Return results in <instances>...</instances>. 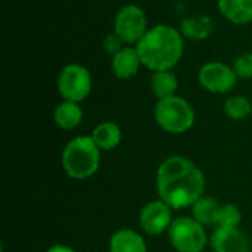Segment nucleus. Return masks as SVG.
Masks as SVG:
<instances>
[{
  "instance_id": "1",
  "label": "nucleus",
  "mask_w": 252,
  "mask_h": 252,
  "mask_svg": "<svg viewBox=\"0 0 252 252\" xmlns=\"http://www.w3.org/2000/svg\"><path fill=\"white\" fill-rule=\"evenodd\" d=\"M157 189L159 199L170 208L182 210L202 198L205 177L192 161L183 157H171L158 168Z\"/></svg>"
},
{
  "instance_id": "2",
  "label": "nucleus",
  "mask_w": 252,
  "mask_h": 252,
  "mask_svg": "<svg viewBox=\"0 0 252 252\" xmlns=\"http://www.w3.org/2000/svg\"><path fill=\"white\" fill-rule=\"evenodd\" d=\"M183 37L170 25H155L148 30L142 40L136 44L142 65L148 69L168 71L174 68L183 56Z\"/></svg>"
},
{
  "instance_id": "3",
  "label": "nucleus",
  "mask_w": 252,
  "mask_h": 252,
  "mask_svg": "<svg viewBox=\"0 0 252 252\" xmlns=\"http://www.w3.org/2000/svg\"><path fill=\"white\" fill-rule=\"evenodd\" d=\"M100 162V148L92 136L72 139L62 152V167L71 179L84 180L93 176Z\"/></svg>"
},
{
  "instance_id": "4",
  "label": "nucleus",
  "mask_w": 252,
  "mask_h": 252,
  "mask_svg": "<svg viewBox=\"0 0 252 252\" xmlns=\"http://www.w3.org/2000/svg\"><path fill=\"white\" fill-rule=\"evenodd\" d=\"M155 120L162 130L180 134L193 126L195 111L186 99L174 94L158 100L155 105Z\"/></svg>"
},
{
  "instance_id": "5",
  "label": "nucleus",
  "mask_w": 252,
  "mask_h": 252,
  "mask_svg": "<svg viewBox=\"0 0 252 252\" xmlns=\"http://www.w3.org/2000/svg\"><path fill=\"white\" fill-rule=\"evenodd\" d=\"M168 238L173 248L179 252H201L207 245L204 226L190 217L173 220L168 229Z\"/></svg>"
},
{
  "instance_id": "6",
  "label": "nucleus",
  "mask_w": 252,
  "mask_h": 252,
  "mask_svg": "<svg viewBox=\"0 0 252 252\" xmlns=\"http://www.w3.org/2000/svg\"><path fill=\"white\" fill-rule=\"evenodd\" d=\"M58 90L65 100L81 102L92 92V75L89 69L78 63L63 66L58 77Z\"/></svg>"
},
{
  "instance_id": "7",
  "label": "nucleus",
  "mask_w": 252,
  "mask_h": 252,
  "mask_svg": "<svg viewBox=\"0 0 252 252\" xmlns=\"http://www.w3.org/2000/svg\"><path fill=\"white\" fill-rule=\"evenodd\" d=\"M148 21L142 7L127 4L121 7L114 21V32L124 44H137L148 32Z\"/></svg>"
},
{
  "instance_id": "8",
  "label": "nucleus",
  "mask_w": 252,
  "mask_h": 252,
  "mask_svg": "<svg viewBox=\"0 0 252 252\" xmlns=\"http://www.w3.org/2000/svg\"><path fill=\"white\" fill-rule=\"evenodd\" d=\"M201 86L211 93H227L230 92L238 80L233 68L223 62H208L198 74Z\"/></svg>"
},
{
  "instance_id": "9",
  "label": "nucleus",
  "mask_w": 252,
  "mask_h": 252,
  "mask_svg": "<svg viewBox=\"0 0 252 252\" xmlns=\"http://www.w3.org/2000/svg\"><path fill=\"white\" fill-rule=\"evenodd\" d=\"M142 229L151 235L157 236L164 233L165 230L170 229L173 220H171V210L164 201H152L146 204L140 213L139 217Z\"/></svg>"
},
{
  "instance_id": "10",
  "label": "nucleus",
  "mask_w": 252,
  "mask_h": 252,
  "mask_svg": "<svg viewBox=\"0 0 252 252\" xmlns=\"http://www.w3.org/2000/svg\"><path fill=\"white\" fill-rule=\"evenodd\" d=\"M210 241L214 252H250L248 238L238 227H217L213 232Z\"/></svg>"
},
{
  "instance_id": "11",
  "label": "nucleus",
  "mask_w": 252,
  "mask_h": 252,
  "mask_svg": "<svg viewBox=\"0 0 252 252\" xmlns=\"http://www.w3.org/2000/svg\"><path fill=\"white\" fill-rule=\"evenodd\" d=\"M142 65L136 47L126 46L112 56V72L120 80H128L139 72Z\"/></svg>"
},
{
  "instance_id": "12",
  "label": "nucleus",
  "mask_w": 252,
  "mask_h": 252,
  "mask_svg": "<svg viewBox=\"0 0 252 252\" xmlns=\"http://www.w3.org/2000/svg\"><path fill=\"white\" fill-rule=\"evenodd\" d=\"M219 10L232 24L252 22V0H219Z\"/></svg>"
},
{
  "instance_id": "13",
  "label": "nucleus",
  "mask_w": 252,
  "mask_h": 252,
  "mask_svg": "<svg viewBox=\"0 0 252 252\" xmlns=\"http://www.w3.org/2000/svg\"><path fill=\"white\" fill-rule=\"evenodd\" d=\"M111 252H148L143 238L130 229L118 230L109 241Z\"/></svg>"
},
{
  "instance_id": "14",
  "label": "nucleus",
  "mask_w": 252,
  "mask_h": 252,
  "mask_svg": "<svg viewBox=\"0 0 252 252\" xmlns=\"http://www.w3.org/2000/svg\"><path fill=\"white\" fill-rule=\"evenodd\" d=\"M53 120L61 128L72 130L80 126V123L83 120V111L77 102L65 100L56 106V109L53 112Z\"/></svg>"
},
{
  "instance_id": "15",
  "label": "nucleus",
  "mask_w": 252,
  "mask_h": 252,
  "mask_svg": "<svg viewBox=\"0 0 252 252\" xmlns=\"http://www.w3.org/2000/svg\"><path fill=\"white\" fill-rule=\"evenodd\" d=\"M96 145L103 151H112L121 143V130L115 123H100L92 133Z\"/></svg>"
},
{
  "instance_id": "16",
  "label": "nucleus",
  "mask_w": 252,
  "mask_h": 252,
  "mask_svg": "<svg viewBox=\"0 0 252 252\" xmlns=\"http://www.w3.org/2000/svg\"><path fill=\"white\" fill-rule=\"evenodd\" d=\"M214 30V22L210 16H192L182 22V32L192 40H204Z\"/></svg>"
},
{
  "instance_id": "17",
  "label": "nucleus",
  "mask_w": 252,
  "mask_h": 252,
  "mask_svg": "<svg viewBox=\"0 0 252 252\" xmlns=\"http://www.w3.org/2000/svg\"><path fill=\"white\" fill-rule=\"evenodd\" d=\"M151 87L157 97L164 99L168 96H174V92L179 87L177 75L168 69V71H155L151 78Z\"/></svg>"
},
{
  "instance_id": "18",
  "label": "nucleus",
  "mask_w": 252,
  "mask_h": 252,
  "mask_svg": "<svg viewBox=\"0 0 252 252\" xmlns=\"http://www.w3.org/2000/svg\"><path fill=\"white\" fill-rule=\"evenodd\" d=\"M220 205L213 198H201L192 205L193 219L201 223L202 226H213L217 224V216H219Z\"/></svg>"
},
{
  "instance_id": "19",
  "label": "nucleus",
  "mask_w": 252,
  "mask_h": 252,
  "mask_svg": "<svg viewBox=\"0 0 252 252\" xmlns=\"http://www.w3.org/2000/svg\"><path fill=\"white\" fill-rule=\"evenodd\" d=\"M224 112L230 120H245L252 112V103L245 96H232L224 103Z\"/></svg>"
},
{
  "instance_id": "20",
  "label": "nucleus",
  "mask_w": 252,
  "mask_h": 252,
  "mask_svg": "<svg viewBox=\"0 0 252 252\" xmlns=\"http://www.w3.org/2000/svg\"><path fill=\"white\" fill-rule=\"evenodd\" d=\"M242 221V214L239 208L233 204H224L219 210L217 226L224 229H236Z\"/></svg>"
},
{
  "instance_id": "21",
  "label": "nucleus",
  "mask_w": 252,
  "mask_h": 252,
  "mask_svg": "<svg viewBox=\"0 0 252 252\" xmlns=\"http://www.w3.org/2000/svg\"><path fill=\"white\" fill-rule=\"evenodd\" d=\"M233 69H235L238 78H252V53L241 55L235 61Z\"/></svg>"
},
{
  "instance_id": "22",
  "label": "nucleus",
  "mask_w": 252,
  "mask_h": 252,
  "mask_svg": "<svg viewBox=\"0 0 252 252\" xmlns=\"http://www.w3.org/2000/svg\"><path fill=\"white\" fill-rule=\"evenodd\" d=\"M121 44H123V41L118 38V35H117L115 32L106 35V38H105V41H103V47H105L109 53H112V56H114L117 52H120V50L123 49Z\"/></svg>"
},
{
  "instance_id": "23",
  "label": "nucleus",
  "mask_w": 252,
  "mask_h": 252,
  "mask_svg": "<svg viewBox=\"0 0 252 252\" xmlns=\"http://www.w3.org/2000/svg\"><path fill=\"white\" fill-rule=\"evenodd\" d=\"M46 252H75L72 248L69 247H65V245H55L52 248H49Z\"/></svg>"
}]
</instances>
